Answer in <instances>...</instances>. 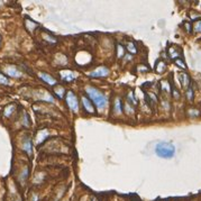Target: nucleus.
<instances>
[{"instance_id":"obj_1","label":"nucleus","mask_w":201,"mask_h":201,"mask_svg":"<svg viewBox=\"0 0 201 201\" xmlns=\"http://www.w3.org/2000/svg\"><path fill=\"white\" fill-rule=\"evenodd\" d=\"M85 91H87L88 96L90 97V99L93 101V103L97 106V108L99 110L106 108V106L108 103V100H107V97L102 92H100V91L98 90V89H96V88H92V87H88L85 89Z\"/></svg>"},{"instance_id":"obj_2","label":"nucleus","mask_w":201,"mask_h":201,"mask_svg":"<svg viewBox=\"0 0 201 201\" xmlns=\"http://www.w3.org/2000/svg\"><path fill=\"white\" fill-rule=\"evenodd\" d=\"M155 153H156L157 156H160L162 159H171L175 154V147L172 143L161 142L156 145Z\"/></svg>"},{"instance_id":"obj_3","label":"nucleus","mask_w":201,"mask_h":201,"mask_svg":"<svg viewBox=\"0 0 201 201\" xmlns=\"http://www.w3.org/2000/svg\"><path fill=\"white\" fill-rule=\"evenodd\" d=\"M66 103H68V106H69V108H70L71 110L75 111V112L79 110L78 98H77V96L72 91H69L66 93Z\"/></svg>"},{"instance_id":"obj_4","label":"nucleus","mask_w":201,"mask_h":201,"mask_svg":"<svg viewBox=\"0 0 201 201\" xmlns=\"http://www.w3.org/2000/svg\"><path fill=\"white\" fill-rule=\"evenodd\" d=\"M109 74V70L106 66H99L96 70H93L91 73H89V77L91 78H102V77H107Z\"/></svg>"},{"instance_id":"obj_5","label":"nucleus","mask_w":201,"mask_h":201,"mask_svg":"<svg viewBox=\"0 0 201 201\" xmlns=\"http://www.w3.org/2000/svg\"><path fill=\"white\" fill-rule=\"evenodd\" d=\"M82 103H83V107H84V109L88 111V112H90V113H93L94 112V107H93V105L91 103V101L88 99V98H85V97H82Z\"/></svg>"},{"instance_id":"obj_6","label":"nucleus","mask_w":201,"mask_h":201,"mask_svg":"<svg viewBox=\"0 0 201 201\" xmlns=\"http://www.w3.org/2000/svg\"><path fill=\"white\" fill-rule=\"evenodd\" d=\"M40 78L43 81H44V82L49 83L50 85H53V84H55V83H56V80H55V79H54L53 77H51L50 74L43 73V72H40Z\"/></svg>"},{"instance_id":"obj_7","label":"nucleus","mask_w":201,"mask_h":201,"mask_svg":"<svg viewBox=\"0 0 201 201\" xmlns=\"http://www.w3.org/2000/svg\"><path fill=\"white\" fill-rule=\"evenodd\" d=\"M60 74H61V78L64 81H66V82H70V81H72L75 78V74L70 72V71H61Z\"/></svg>"},{"instance_id":"obj_8","label":"nucleus","mask_w":201,"mask_h":201,"mask_svg":"<svg viewBox=\"0 0 201 201\" xmlns=\"http://www.w3.org/2000/svg\"><path fill=\"white\" fill-rule=\"evenodd\" d=\"M6 72L11 78H20L21 77V72H19L16 68H7Z\"/></svg>"},{"instance_id":"obj_9","label":"nucleus","mask_w":201,"mask_h":201,"mask_svg":"<svg viewBox=\"0 0 201 201\" xmlns=\"http://www.w3.org/2000/svg\"><path fill=\"white\" fill-rule=\"evenodd\" d=\"M113 110L116 113H121L122 112V106H121V100L119 98H117L115 100V107H113Z\"/></svg>"},{"instance_id":"obj_10","label":"nucleus","mask_w":201,"mask_h":201,"mask_svg":"<svg viewBox=\"0 0 201 201\" xmlns=\"http://www.w3.org/2000/svg\"><path fill=\"white\" fill-rule=\"evenodd\" d=\"M181 78H182V85H183L184 88H188L189 84H190V77H189L187 73H182Z\"/></svg>"},{"instance_id":"obj_11","label":"nucleus","mask_w":201,"mask_h":201,"mask_svg":"<svg viewBox=\"0 0 201 201\" xmlns=\"http://www.w3.org/2000/svg\"><path fill=\"white\" fill-rule=\"evenodd\" d=\"M155 69H156V71H157L159 73H162L163 71L166 69V65H165V63H164L163 61H159V62L156 63V65H155Z\"/></svg>"},{"instance_id":"obj_12","label":"nucleus","mask_w":201,"mask_h":201,"mask_svg":"<svg viewBox=\"0 0 201 201\" xmlns=\"http://www.w3.org/2000/svg\"><path fill=\"white\" fill-rule=\"evenodd\" d=\"M49 135V133H46V131H40V134L37 135V138H36V143L37 144H40V143H42V142L44 141V138L46 137Z\"/></svg>"},{"instance_id":"obj_13","label":"nucleus","mask_w":201,"mask_h":201,"mask_svg":"<svg viewBox=\"0 0 201 201\" xmlns=\"http://www.w3.org/2000/svg\"><path fill=\"white\" fill-rule=\"evenodd\" d=\"M23 148L25 150V151L27 152L28 154H31V143H30L29 139H27V141L24 143V145H23Z\"/></svg>"},{"instance_id":"obj_14","label":"nucleus","mask_w":201,"mask_h":201,"mask_svg":"<svg viewBox=\"0 0 201 201\" xmlns=\"http://www.w3.org/2000/svg\"><path fill=\"white\" fill-rule=\"evenodd\" d=\"M127 50H128V52H131V54H135L136 53V47H135L134 43H131V42L127 43Z\"/></svg>"},{"instance_id":"obj_15","label":"nucleus","mask_w":201,"mask_h":201,"mask_svg":"<svg viewBox=\"0 0 201 201\" xmlns=\"http://www.w3.org/2000/svg\"><path fill=\"white\" fill-rule=\"evenodd\" d=\"M187 97L190 101L193 100V89H192V87H189V89L187 91Z\"/></svg>"},{"instance_id":"obj_16","label":"nucleus","mask_w":201,"mask_h":201,"mask_svg":"<svg viewBox=\"0 0 201 201\" xmlns=\"http://www.w3.org/2000/svg\"><path fill=\"white\" fill-rule=\"evenodd\" d=\"M14 110H15V105H11V106H9L8 108H6V110H5V115L8 117V116H10V113H11Z\"/></svg>"},{"instance_id":"obj_17","label":"nucleus","mask_w":201,"mask_h":201,"mask_svg":"<svg viewBox=\"0 0 201 201\" xmlns=\"http://www.w3.org/2000/svg\"><path fill=\"white\" fill-rule=\"evenodd\" d=\"M117 54H118V57H122L124 56V47L121 45H118L117 46Z\"/></svg>"},{"instance_id":"obj_18","label":"nucleus","mask_w":201,"mask_h":201,"mask_svg":"<svg viewBox=\"0 0 201 201\" xmlns=\"http://www.w3.org/2000/svg\"><path fill=\"white\" fill-rule=\"evenodd\" d=\"M0 83H1V84H8V83H9V81H8V79H7L5 75L0 74Z\"/></svg>"},{"instance_id":"obj_19","label":"nucleus","mask_w":201,"mask_h":201,"mask_svg":"<svg viewBox=\"0 0 201 201\" xmlns=\"http://www.w3.org/2000/svg\"><path fill=\"white\" fill-rule=\"evenodd\" d=\"M175 63H176V64H178L179 66H181L182 69H187L185 64H184V63L182 62V60H180V59H176V60H175Z\"/></svg>"},{"instance_id":"obj_20","label":"nucleus","mask_w":201,"mask_h":201,"mask_svg":"<svg viewBox=\"0 0 201 201\" xmlns=\"http://www.w3.org/2000/svg\"><path fill=\"white\" fill-rule=\"evenodd\" d=\"M55 92L59 94L60 98H62V97H63V93H64V90H63L62 88H57V89H55Z\"/></svg>"},{"instance_id":"obj_21","label":"nucleus","mask_w":201,"mask_h":201,"mask_svg":"<svg viewBox=\"0 0 201 201\" xmlns=\"http://www.w3.org/2000/svg\"><path fill=\"white\" fill-rule=\"evenodd\" d=\"M194 29H196V31H201V21H199V23L196 24Z\"/></svg>"},{"instance_id":"obj_22","label":"nucleus","mask_w":201,"mask_h":201,"mask_svg":"<svg viewBox=\"0 0 201 201\" xmlns=\"http://www.w3.org/2000/svg\"><path fill=\"white\" fill-rule=\"evenodd\" d=\"M173 96H174L176 99H179V98H180V93L178 92V90H176V89H173Z\"/></svg>"},{"instance_id":"obj_23","label":"nucleus","mask_w":201,"mask_h":201,"mask_svg":"<svg viewBox=\"0 0 201 201\" xmlns=\"http://www.w3.org/2000/svg\"><path fill=\"white\" fill-rule=\"evenodd\" d=\"M190 113H191V116H198L200 112L198 110H194V109H193V110H190Z\"/></svg>"},{"instance_id":"obj_24","label":"nucleus","mask_w":201,"mask_h":201,"mask_svg":"<svg viewBox=\"0 0 201 201\" xmlns=\"http://www.w3.org/2000/svg\"><path fill=\"white\" fill-rule=\"evenodd\" d=\"M45 38L47 40H51L52 43H55V38H52V37H50V36H45Z\"/></svg>"},{"instance_id":"obj_25","label":"nucleus","mask_w":201,"mask_h":201,"mask_svg":"<svg viewBox=\"0 0 201 201\" xmlns=\"http://www.w3.org/2000/svg\"><path fill=\"white\" fill-rule=\"evenodd\" d=\"M138 69H142V72H145V71H147L148 70V68H146V66H139V68H138Z\"/></svg>"}]
</instances>
